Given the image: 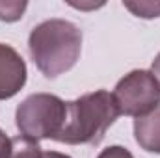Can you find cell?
Here are the masks:
<instances>
[{
    "mask_svg": "<svg viewBox=\"0 0 160 158\" xmlns=\"http://www.w3.org/2000/svg\"><path fill=\"white\" fill-rule=\"evenodd\" d=\"M28 50L47 78L71 71L82 52V30L65 19H48L32 28Z\"/></svg>",
    "mask_w": 160,
    "mask_h": 158,
    "instance_id": "cell-1",
    "label": "cell"
},
{
    "mask_svg": "<svg viewBox=\"0 0 160 158\" xmlns=\"http://www.w3.org/2000/svg\"><path fill=\"white\" fill-rule=\"evenodd\" d=\"M119 117L116 99L106 89L86 93L67 102L65 121L56 141L67 145H99Z\"/></svg>",
    "mask_w": 160,
    "mask_h": 158,
    "instance_id": "cell-2",
    "label": "cell"
},
{
    "mask_svg": "<svg viewBox=\"0 0 160 158\" xmlns=\"http://www.w3.org/2000/svg\"><path fill=\"white\" fill-rule=\"evenodd\" d=\"M67 112V102L52 93L28 95L15 112V125L21 136L39 141L56 140L60 134Z\"/></svg>",
    "mask_w": 160,
    "mask_h": 158,
    "instance_id": "cell-3",
    "label": "cell"
},
{
    "mask_svg": "<svg viewBox=\"0 0 160 158\" xmlns=\"http://www.w3.org/2000/svg\"><path fill=\"white\" fill-rule=\"evenodd\" d=\"M114 99L119 116L142 117L160 106V84L151 71L134 69L116 84Z\"/></svg>",
    "mask_w": 160,
    "mask_h": 158,
    "instance_id": "cell-4",
    "label": "cell"
},
{
    "mask_svg": "<svg viewBox=\"0 0 160 158\" xmlns=\"http://www.w3.org/2000/svg\"><path fill=\"white\" fill-rule=\"evenodd\" d=\"M26 63L22 56L6 43H0V101L15 97L26 84Z\"/></svg>",
    "mask_w": 160,
    "mask_h": 158,
    "instance_id": "cell-5",
    "label": "cell"
},
{
    "mask_svg": "<svg viewBox=\"0 0 160 158\" xmlns=\"http://www.w3.org/2000/svg\"><path fill=\"white\" fill-rule=\"evenodd\" d=\"M134 138L143 151L160 155V106L134 119Z\"/></svg>",
    "mask_w": 160,
    "mask_h": 158,
    "instance_id": "cell-6",
    "label": "cell"
},
{
    "mask_svg": "<svg viewBox=\"0 0 160 158\" xmlns=\"http://www.w3.org/2000/svg\"><path fill=\"white\" fill-rule=\"evenodd\" d=\"M41 156H43V151H41L38 141L28 140L24 136L11 138V156L9 158H41Z\"/></svg>",
    "mask_w": 160,
    "mask_h": 158,
    "instance_id": "cell-7",
    "label": "cell"
},
{
    "mask_svg": "<svg viewBox=\"0 0 160 158\" xmlns=\"http://www.w3.org/2000/svg\"><path fill=\"white\" fill-rule=\"evenodd\" d=\"M26 7H28V2H19V0L0 2V21H4V22H15V21L22 19Z\"/></svg>",
    "mask_w": 160,
    "mask_h": 158,
    "instance_id": "cell-8",
    "label": "cell"
},
{
    "mask_svg": "<svg viewBox=\"0 0 160 158\" xmlns=\"http://www.w3.org/2000/svg\"><path fill=\"white\" fill-rule=\"evenodd\" d=\"M123 6L142 19L160 17V2H123Z\"/></svg>",
    "mask_w": 160,
    "mask_h": 158,
    "instance_id": "cell-9",
    "label": "cell"
},
{
    "mask_svg": "<svg viewBox=\"0 0 160 158\" xmlns=\"http://www.w3.org/2000/svg\"><path fill=\"white\" fill-rule=\"evenodd\" d=\"M97 158H134V156H132V153H130L128 149H125L123 145H110V147L102 149Z\"/></svg>",
    "mask_w": 160,
    "mask_h": 158,
    "instance_id": "cell-10",
    "label": "cell"
},
{
    "mask_svg": "<svg viewBox=\"0 0 160 158\" xmlns=\"http://www.w3.org/2000/svg\"><path fill=\"white\" fill-rule=\"evenodd\" d=\"M11 156V138L6 136V132L0 128V158Z\"/></svg>",
    "mask_w": 160,
    "mask_h": 158,
    "instance_id": "cell-11",
    "label": "cell"
},
{
    "mask_svg": "<svg viewBox=\"0 0 160 158\" xmlns=\"http://www.w3.org/2000/svg\"><path fill=\"white\" fill-rule=\"evenodd\" d=\"M151 73L155 75V78L158 80V84H160V52L155 56V60L151 63Z\"/></svg>",
    "mask_w": 160,
    "mask_h": 158,
    "instance_id": "cell-12",
    "label": "cell"
},
{
    "mask_svg": "<svg viewBox=\"0 0 160 158\" xmlns=\"http://www.w3.org/2000/svg\"><path fill=\"white\" fill-rule=\"evenodd\" d=\"M41 158H71V156L63 155V153H58V151H45Z\"/></svg>",
    "mask_w": 160,
    "mask_h": 158,
    "instance_id": "cell-13",
    "label": "cell"
},
{
    "mask_svg": "<svg viewBox=\"0 0 160 158\" xmlns=\"http://www.w3.org/2000/svg\"><path fill=\"white\" fill-rule=\"evenodd\" d=\"M71 6H75V7H80V9H89V7H101L102 6V2H99V4H77V2H69Z\"/></svg>",
    "mask_w": 160,
    "mask_h": 158,
    "instance_id": "cell-14",
    "label": "cell"
}]
</instances>
